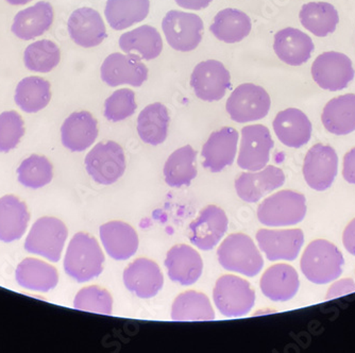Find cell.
<instances>
[{"mask_svg":"<svg viewBox=\"0 0 355 353\" xmlns=\"http://www.w3.org/2000/svg\"><path fill=\"white\" fill-rule=\"evenodd\" d=\"M270 105V96L266 89L253 83H244L232 92L225 109L232 121L244 123L264 119Z\"/></svg>","mask_w":355,"mask_h":353,"instance_id":"7","label":"cell"},{"mask_svg":"<svg viewBox=\"0 0 355 353\" xmlns=\"http://www.w3.org/2000/svg\"><path fill=\"white\" fill-rule=\"evenodd\" d=\"M338 171L336 151L328 145L316 144L305 155L303 175L309 187L315 191L328 189Z\"/></svg>","mask_w":355,"mask_h":353,"instance_id":"14","label":"cell"},{"mask_svg":"<svg viewBox=\"0 0 355 353\" xmlns=\"http://www.w3.org/2000/svg\"><path fill=\"white\" fill-rule=\"evenodd\" d=\"M203 21L200 16L171 10L165 15L162 29L167 43L175 51L189 53L202 41Z\"/></svg>","mask_w":355,"mask_h":353,"instance_id":"8","label":"cell"},{"mask_svg":"<svg viewBox=\"0 0 355 353\" xmlns=\"http://www.w3.org/2000/svg\"><path fill=\"white\" fill-rule=\"evenodd\" d=\"M119 47L125 53H137L141 60L150 61L162 53L163 41L155 27L144 25L123 33L119 39Z\"/></svg>","mask_w":355,"mask_h":353,"instance_id":"31","label":"cell"},{"mask_svg":"<svg viewBox=\"0 0 355 353\" xmlns=\"http://www.w3.org/2000/svg\"><path fill=\"white\" fill-rule=\"evenodd\" d=\"M321 121L333 135H347L355 131V94L331 99L324 107Z\"/></svg>","mask_w":355,"mask_h":353,"instance_id":"29","label":"cell"},{"mask_svg":"<svg viewBox=\"0 0 355 353\" xmlns=\"http://www.w3.org/2000/svg\"><path fill=\"white\" fill-rule=\"evenodd\" d=\"M8 3L12 6H24L29 3L32 0H7Z\"/></svg>","mask_w":355,"mask_h":353,"instance_id":"48","label":"cell"},{"mask_svg":"<svg viewBox=\"0 0 355 353\" xmlns=\"http://www.w3.org/2000/svg\"><path fill=\"white\" fill-rule=\"evenodd\" d=\"M171 318L175 322L213 320L215 312L205 294L189 291L179 295L173 301Z\"/></svg>","mask_w":355,"mask_h":353,"instance_id":"36","label":"cell"},{"mask_svg":"<svg viewBox=\"0 0 355 353\" xmlns=\"http://www.w3.org/2000/svg\"><path fill=\"white\" fill-rule=\"evenodd\" d=\"M343 175L347 182L355 184V147L345 155Z\"/></svg>","mask_w":355,"mask_h":353,"instance_id":"45","label":"cell"},{"mask_svg":"<svg viewBox=\"0 0 355 353\" xmlns=\"http://www.w3.org/2000/svg\"><path fill=\"white\" fill-rule=\"evenodd\" d=\"M352 61L344 53L328 51L318 55L312 65L315 83L327 91H342L354 79Z\"/></svg>","mask_w":355,"mask_h":353,"instance_id":"10","label":"cell"},{"mask_svg":"<svg viewBox=\"0 0 355 353\" xmlns=\"http://www.w3.org/2000/svg\"><path fill=\"white\" fill-rule=\"evenodd\" d=\"M29 219L25 203L13 195L0 198V241L11 243L21 239L26 232Z\"/></svg>","mask_w":355,"mask_h":353,"instance_id":"28","label":"cell"},{"mask_svg":"<svg viewBox=\"0 0 355 353\" xmlns=\"http://www.w3.org/2000/svg\"><path fill=\"white\" fill-rule=\"evenodd\" d=\"M191 87L201 101H220L231 87L230 71L216 60L201 62L191 73Z\"/></svg>","mask_w":355,"mask_h":353,"instance_id":"12","label":"cell"},{"mask_svg":"<svg viewBox=\"0 0 355 353\" xmlns=\"http://www.w3.org/2000/svg\"><path fill=\"white\" fill-rule=\"evenodd\" d=\"M343 242L348 252L355 255V218L345 229Z\"/></svg>","mask_w":355,"mask_h":353,"instance_id":"46","label":"cell"},{"mask_svg":"<svg viewBox=\"0 0 355 353\" xmlns=\"http://www.w3.org/2000/svg\"><path fill=\"white\" fill-rule=\"evenodd\" d=\"M67 29L71 40L81 47H96L107 37L101 14L92 8H80L73 11L69 16Z\"/></svg>","mask_w":355,"mask_h":353,"instance_id":"20","label":"cell"},{"mask_svg":"<svg viewBox=\"0 0 355 353\" xmlns=\"http://www.w3.org/2000/svg\"><path fill=\"white\" fill-rule=\"evenodd\" d=\"M135 92L129 89L115 91L105 103V117L110 121H125L137 111Z\"/></svg>","mask_w":355,"mask_h":353,"instance_id":"42","label":"cell"},{"mask_svg":"<svg viewBox=\"0 0 355 353\" xmlns=\"http://www.w3.org/2000/svg\"><path fill=\"white\" fill-rule=\"evenodd\" d=\"M273 130L285 146L300 148L311 139L312 123L301 110L289 107L279 112L273 121Z\"/></svg>","mask_w":355,"mask_h":353,"instance_id":"21","label":"cell"},{"mask_svg":"<svg viewBox=\"0 0 355 353\" xmlns=\"http://www.w3.org/2000/svg\"><path fill=\"white\" fill-rule=\"evenodd\" d=\"M299 17L303 27L319 37L333 33L340 21L338 12L329 3H305L301 8Z\"/></svg>","mask_w":355,"mask_h":353,"instance_id":"35","label":"cell"},{"mask_svg":"<svg viewBox=\"0 0 355 353\" xmlns=\"http://www.w3.org/2000/svg\"><path fill=\"white\" fill-rule=\"evenodd\" d=\"M17 173L21 184L30 189H41L53 180V165L45 157L33 155L24 160Z\"/></svg>","mask_w":355,"mask_h":353,"instance_id":"40","label":"cell"},{"mask_svg":"<svg viewBox=\"0 0 355 353\" xmlns=\"http://www.w3.org/2000/svg\"><path fill=\"white\" fill-rule=\"evenodd\" d=\"M101 76L109 87L129 85L139 87L148 79V69L137 55L115 53L103 61Z\"/></svg>","mask_w":355,"mask_h":353,"instance_id":"13","label":"cell"},{"mask_svg":"<svg viewBox=\"0 0 355 353\" xmlns=\"http://www.w3.org/2000/svg\"><path fill=\"white\" fill-rule=\"evenodd\" d=\"M61 61V51L57 44L48 40L35 42L26 48L24 62L26 67L37 73H49Z\"/></svg>","mask_w":355,"mask_h":353,"instance_id":"39","label":"cell"},{"mask_svg":"<svg viewBox=\"0 0 355 353\" xmlns=\"http://www.w3.org/2000/svg\"><path fill=\"white\" fill-rule=\"evenodd\" d=\"M273 49L281 61L292 67H300L311 59L315 46L304 32L296 28H285L275 35Z\"/></svg>","mask_w":355,"mask_h":353,"instance_id":"22","label":"cell"},{"mask_svg":"<svg viewBox=\"0 0 355 353\" xmlns=\"http://www.w3.org/2000/svg\"><path fill=\"white\" fill-rule=\"evenodd\" d=\"M273 145L268 128L263 125L246 126L241 129L237 164L245 171H261L268 164Z\"/></svg>","mask_w":355,"mask_h":353,"instance_id":"11","label":"cell"},{"mask_svg":"<svg viewBox=\"0 0 355 353\" xmlns=\"http://www.w3.org/2000/svg\"><path fill=\"white\" fill-rule=\"evenodd\" d=\"M103 262L105 255L95 237L80 232L69 243L64 269L78 282H87L103 273Z\"/></svg>","mask_w":355,"mask_h":353,"instance_id":"1","label":"cell"},{"mask_svg":"<svg viewBox=\"0 0 355 353\" xmlns=\"http://www.w3.org/2000/svg\"><path fill=\"white\" fill-rule=\"evenodd\" d=\"M213 298L223 316L241 317L254 307L255 292L244 279L228 275L217 280Z\"/></svg>","mask_w":355,"mask_h":353,"instance_id":"5","label":"cell"},{"mask_svg":"<svg viewBox=\"0 0 355 353\" xmlns=\"http://www.w3.org/2000/svg\"><path fill=\"white\" fill-rule=\"evenodd\" d=\"M239 132L234 128L223 127L209 135L203 145V166L212 173H219L234 162L237 150Z\"/></svg>","mask_w":355,"mask_h":353,"instance_id":"19","label":"cell"},{"mask_svg":"<svg viewBox=\"0 0 355 353\" xmlns=\"http://www.w3.org/2000/svg\"><path fill=\"white\" fill-rule=\"evenodd\" d=\"M53 17L55 13L53 6L47 1H40L16 14L12 25V32L16 37L25 41L35 39L51 29Z\"/></svg>","mask_w":355,"mask_h":353,"instance_id":"26","label":"cell"},{"mask_svg":"<svg viewBox=\"0 0 355 353\" xmlns=\"http://www.w3.org/2000/svg\"><path fill=\"white\" fill-rule=\"evenodd\" d=\"M73 306L80 311L111 315L113 299L105 289L99 286L85 287L76 296Z\"/></svg>","mask_w":355,"mask_h":353,"instance_id":"41","label":"cell"},{"mask_svg":"<svg viewBox=\"0 0 355 353\" xmlns=\"http://www.w3.org/2000/svg\"><path fill=\"white\" fill-rule=\"evenodd\" d=\"M257 241L269 261H294L302 248L304 235L300 229H262L257 233Z\"/></svg>","mask_w":355,"mask_h":353,"instance_id":"16","label":"cell"},{"mask_svg":"<svg viewBox=\"0 0 355 353\" xmlns=\"http://www.w3.org/2000/svg\"><path fill=\"white\" fill-rule=\"evenodd\" d=\"M107 255L114 260L130 259L139 248V236L135 229L123 221H110L99 229Z\"/></svg>","mask_w":355,"mask_h":353,"instance_id":"25","label":"cell"},{"mask_svg":"<svg viewBox=\"0 0 355 353\" xmlns=\"http://www.w3.org/2000/svg\"><path fill=\"white\" fill-rule=\"evenodd\" d=\"M228 230V217L225 211L216 205L205 207L198 218L189 225L191 244L201 250L214 248Z\"/></svg>","mask_w":355,"mask_h":353,"instance_id":"15","label":"cell"},{"mask_svg":"<svg viewBox=\"0 0 355 353\" xmlns=\"http://www.w3.org/2000/svg\"><path fill=\"white\" fill-rule=\"evenodd\" d=\"M85 166L96 182L103 185L113 184L125 173V153L121 145L115 141L99 143L87 153Z\"/></svg>","mask_w":355,"mask_h":353,"instance_id":"9","label":"cell"},{"mask_svg":"<svg viewBox=\"0 0 355 353\" xmlns=\"http://www.w3.org/2000/svg\"><path fill=\"white\" fill-rule=\"evenodd\" d=\"M62 143L71 151H85L98 137V123L87 111L69 115L61 128Z\"/></svg>","mask_w":355,"mask_h":353,"instance_id":"23","label":"cell"},{"mask_svg":"<svg viewBox=\"0 0 355 353\" xmlns=\"http://www.w3.org/2000/svg\"><path fill=\"white\" fill-rule=\"evenodd\" d=\"M251 28L250 17L245 12L225 9L216 14L209 30L219 41L234 44L248 37Z\"/></svg>","mask_w":355,"mask_h":353,"instance_id":"32","label":"cell"},{"mask_svg":"<svg viewBox=\"0 0 355 353\" xmlns=\"http://www.w3.org/2000/svg\"><path fill=\"white\" fill-rule=\"evenodd\" d=\"M125 287L139 298L155 297L164 284L159 265L148 259H137L123 271Z\"/></svg>","mask_w":355,"mask_h":353,"instance_id":"18","label":"cell"},{"mask_svg":"<svg viewBox=\"0 0 355 353\" xmlns=\"http://www.w3.org/2000/svg\"><path fill=\"white\" fill-rule=\"evenodd\" d=\"M306 214L305 197L293 191H281L265 199L257 209L259 221L269 227L297 225Z\"/></svg>","mask_w":355,"mask_h":353,"instance_id":"4","label":"cell"},{"mask_svg":"<svg viewBox=\"0 0 355 353\" xmlns=\"http://www.w3.org/2000/svg\"><path fill=\"white\" fill-rule=\"evenodd\" d=\"M15 277L21 286L37 292H49L59 282L57 269L37 259H25L19 263Z\"/></svg>","mask_w":355,"mask_h":353,"instance_id":"30","label":"cell"},{"mask_svg":"<svg viewBox=\"0 0 355 353\" xmlns=\"http://www.w3.org/2000/svg\"><path fill=\"white\" fill-rule=\"evenodd\" d=\"M353 292H355L354 281L352 279H344V280L334 283L330 287L327 299L337 298V297L345 296V295L351 294Z\"/></svg>","mask_w":355,"mask_h":353,"instance_id":"44","label":"cell"},{"mask_svg":"<svg viewBox=\"0 0 355 353\" xmlns=\"http://www.w3.org/2000/svg\"><path fill=\"white\" fill-rule=\"evenodd\" d=\"M217 255L223 268L247 277L257 276L264 266L254 242L243 233L229 235L217 250Z\"/></svg>","mask_w":355,"mask_h":353,"instance_id":"3","label":"cell"},{"mask_svg":"<svg viewBox=\"0 0 355 353\" xmlns=\"http://www.w3.org/2000/svg\"><path fill=\"white\" fill-rule=\"evenodd\" d=\"M299 276L294 267L277 264L265 271L261 279L263 294L276 302L288 301L298 293Z\"/></svg>","mask_w":355,"mask_h":353,"instance_id":"27","label":"cell"},{"mask_svg":"<svg viewBox=\"0 0 355 353\" xmlns=\"http://www.w3.org/2000/svg\"><path fill=\"white\" fill-rule=\"evenodd\" d=\"M149 9V0H107L105 14L113 29L123 30L146 19Z\"/></svg>","mask_w":355,"mask_h":353,"instance_id":"34","label":"cell"},{"mask_svg":"<svg viewBox=\"0 0 355 353\" xmlns=\"http://www.w3.org/2000/svg\"><path fill=\"white\" fill-rule=\"evenodd\" d=\"M51 99V85L44 78L32 76L21 80L15 91V103L27 113H37Z\"/></svg>","mask_w":355,"mask_h":353,"instance_id":"38","label":"cell"},{"mask_svg":"<svg viewBox=\"0 0 355 353\" xmlns=\"http://www.w3.org/2000/svg\"><path fill=\"white\" fill-rule=\"evenodd\" d=\"M284 182L282 169L269 165L261 171L241 173L235 181V189L243 200L253 203L282 187Z\"/></svg>","mask_w":355,"mask_h":353,"instance_id":"17","label":"cell"},{"mask_svg":"<svg viewBox=\"0 0 355 353\" xmlns=\"http://www.w3.org/2000/svg\"><path fill=\"white\" fill-rule=\"evenodd\" d=\"M178 6L187 10H203L212 3L213 0H175Z\"/></svg>","mask_w":355,"mask_h":353,"instance_id":"47","label":"cell"},{"mask_svg":"<svg viewBox=\"0 0 355 353\" xmlns=\"http://www.w3.org/2000/svg\"><path fill=\"white\" fill-rule=\"evenodd\" d=\"M345 260L334 244L317 239L311 243L301 259V270L314 284H327L340 278Z\"/></svg>","mask_w":355,"mask_h":353,"instance_id":"2","label":"cell"},{"mask_svg":"<svg viewBox=\"0 0 355 353\" xmlns=\"http://www.w3.org/2000/svg\"><path fill=\"white\" fill-rule=\"evenodd\" d=\"M67 239V228L61 221L55 217H42L32 226L26 239L25 249L51 262H58Z\"/></svg>","mask_w":355,"mask_h":353,"instance_id":"6","label":"cell"},{"mask_svg":"<svg viewBox=\"0 0 355 353\" xmlns=\"http://www.w3.org/2000/svg\"><path fill=\"white\" fill-rule=\"evenodd\" d=\"M25 135V126L21 115L15 111L0 114V151L8 153L19 145Z\"/></svg>","mask_w":355,"mask_h":353,"instance_id":"43","label":"cell"},{"mask_svg":"<svg viewBox=\"0 0 355 353\" xmlns=\"http://www.w3.org/2000/svg\"><path fill=\"white\" fill-rule=\"evenodd\" d=\"M165 266L173 282L191 285L202 274L203 263L200 255L187 245H177L167 253Z\"/></svg>","mask_w":355,"mask_h":353,"instance_id":"24","label":"cell"},{"mask_svg":"<svg viewBox=\"0 0 355 353\" xmlns=\"http://www.w3.org/2000/svg\"><path fill=\"white\" fill-rule=\"evenodd\" d=\"M168 110L163 103L147 105L137 119V132L141 141L157 146L164 143L168 133Z\"/></svg>","mask_w":355,"mask_h":353,"instance_id":"33","label":"cell"},{"mask_svg":"<svg viewBox=\"0 0 355 353\" xmlns=\"http://www.w3.org/2000/svg\"><path fill=\"white\" fill-rule=\"evenodd\" d=\"M196 150L187 145L173 151L164 166L165 181L169 187H181L191 184L196 178Z\"/></svg>","mask_w":355,"mask_h":353,"instance_id":"37","label":"cell"}]
</instances>
